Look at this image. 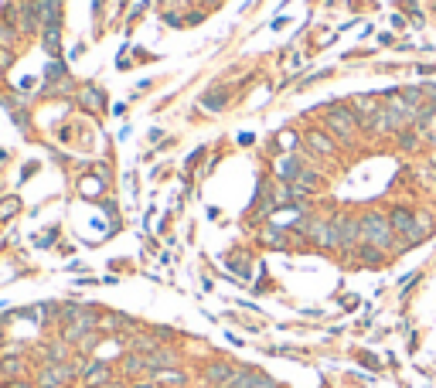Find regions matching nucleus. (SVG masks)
Instances as JSON below:
<instances>
[{"mask_svg": "<svg viewBox=\"0 0 436 388\" xmlns=\"http://www.w3.org/2000/svg\"><path fill=\"white\" fill-rule=\"evenodd\" d=\"M358 221H361V242L382 248V252H399V248H395V229H392L389 215L368 211V215H361Z\"/></svg>", "mask_w": 436, "mask_h": 388, "instance_id": "obj_1", "label": "nucleus"}, {"mask_svg": "<svg viewBox=\"0 0 436 388\" xmlns=\"http://www.w3.org/2000/svg\"><path fill=\"white\" fill-rule=\"evenodd\" d=\"M324 123H327V130L344 143H351L355 137H358V130H361L358 116H355V109L351 106H331L324 112Z\"/></svg>", "mask_w": 436, "mask_h": 388, "instance_id": "obj_2", "label": "nucleus"}, {"mask_svg": "<svg viewBox=\"0 0 436 388\" xmlns=\"http://www.w3.org/2000/svg\"><path fill=\"white\" fill-rule=\"evenodd\" d=\"M93 330H99V313L85 307V313H82V317H76V320H68V324L62 327V341L78 344L85 334H93Z\"/></svg>", "mask_w": 436, "mask_h": 388, "instance_id": "obj_3", "label": "nucleus"}, {"mask_svg": "<svg viewBox=\"0 0 436 388\" xmlns=\"http://www.w3.org/2000/svg\"><path fill=\"white\" fill-rule=\"evenodd\" d=\"M72 378H78V368L76 365H45L41 372H38V385L41 388H62V385H68Z\"/></svg>", "mask_w": 436, "mask_h": 388, "instance_id": "obj_4", "label": "nucleus"}, {"mask_svg": "<svg viewBox=\"0 0 436 388\" xmlns=\"http://www.w3.org/2000/svg\"><path fill=\"white\" fill-rule=\"evenodd\" d=\"M235 372H239V365H232V361H212V365H204L202 378L212 388H229V382L235 378Z\"/></svg>", "mask_w": 436, "mask_h": 388, "instance_id": "obj_5", "label": "nucleus"}, {"mask_svg": "<svg viewBox=\"0 0 436 388\" xmlns=\"http://www.w3.org/2000/svg\"><path fill=\"white\" fill-rule=\"evenodd\" d=\"M76 368H78V378H85L89 388H99V385H106V382H113V368H109L106 361H82Z\"/></svg>", "mask_w": 436, "mask_h": 388, "instance_id": "obj_6", "label": "nucleus"}, {"mask_svg": "<svg viewBox=\"0 0 436 388\" xmlns=\"http://www.w3.org/2000/svg\"><path fill=\"white\" fill-rule=\"evenodd\" d=\"M17 17H21V31H24V34H34L38 28H41V0L17 7Z\"/></svg>", "mask_w": 436, "mask_h": 388, "instance_id": "obj_7", "label": "nucleus"}, {"mask_svg": "<svg viewBox=\"0 0 436 388\" xmlns=\"http://www.w3.org/2000/svg\"><path fill=\"white\" fill-rule=\"evenodd\" d=\"M378 99H382V95H355V99H351V109H355V116H358V120H365V123H368V120H375V116L382 112Z\"/></svg>", "mask_w": 436, "mask_h": 388, "instance_id": "obj_8", "label": "nucleus"}, {"mask_svg": "<svg viewBox=\"0 0 436 388\" xmlns=\"http://www.w3.org/2000/svg\"><path fill=\"white\" fill-rule=\"evenodd\" d=\"M177 365V351H171V347H157V351H150L147 355V372H164V368H174Z\"/></svg>", "mask_w": 436, "mask_h": 388, "instance_id": "obj_9", "label": "nucleus"}, {"mask_svg": "<svg viewBox=\"0 0 436 388\" xmlns=\"http://www.w3.org/2000/svg\"><path fill=\"white\" fill-rule=\"evenodd\" d=\"M294 191H296V198H303V194H317L321 191V174L317 171H303L296 174V181H294Z\"/></svg>", "mask_w": 436, "mask_h": 388, "instance_id": "obj_10", "label": "nucleus"}, {"mask_svg": "<svg viewBox=\"0 0 436 388\" xmlns=\"http://www.w3.org/2000/svg\"><path fill=\"white\" fill-rule=\"evenodd\" d=\"M229 99H232V93H229L225 85H215V89H208V93L202 95V106L208 109V112H222V109L229 106Z\"/></svg>", "mask_w": 436, "mask_h": 388, "instance_id": "obj_11", "label": "nucleus"}, {"mask_svg": "<svg viewBox=\"0 0 436 388\" xmlns=\"http://www.w3.org/2000/svg\"><path fill=\"white\" fill-rule=\"evenodd\" d=\"M259 242L269 248H286L290 246V232L286 229H280V225H266L263 232H259Z\"/></svg>", "mask_w": 436, "mask_h": 388, "instance_id": "obj_12", "label": "nucleus"}, {"mask_svg": "<svg viewBox=\"0 0 436 388\" xmlns=\"http://www.w3.org/2000/svg\"><path fill=\"white\" fill-rule=\"evenodd\" d=\"M41 28H62V0H41Z\"/></svg>", "mask_w": 436, "mask_h": 388, "instance_id": "obj_13", "label": "nucleus"}, {"mask_svg": "<svg viewBox=\"0 0 436 388\" xmlns=\"http://www.w3.org/2000/svg\"><path fill=\"white\" fill-rule=\"evenodd\" d=\"M11 378H24L21 355H4V361H0V382H11Z\"/></svg>", "mask_w": 436, "mask_h": 388, "instance_id": "obj_14", "label": "nucleus"}, {"mask_svg": "<svg viewBox=\"0 0 436 388\" xmlns=\"http://www.w3.org/2000/svg\"><path fill=\"white\" fill-rule=\"evenodd\" d=\"M300 171H303L300 157H280V160H276V174H280V181H286V184H294Z\"/></svg>", "mask_w": 436, "mask_h": 388, "instance_id": "obj_15", "label": "nucleus"}, {"mask_svg": "<svg viewBox=\"0 0 436 388\" xmlns=\"http://www.w3.org/2000/svg\"><path fill=\"white\" fill-rule=\"evenodd\" d=\"M355 256H358V263L361 266H382L385 263V256H389V252H382V248H375V246H368V242H361L358 248H355Z\"/></svg>", "mask_w": 436, "mask_h": 388, "instance_id": "obj_16", "label": "nucleus"}, {"mask_svg": "<svg viewBox=\"0 0 436 388\" xmlns=\"http://www.w3.org/2000/svg\"><path fill=\"white\" fill-rule=\"evenodd\" d=\"M399 99H403V103L412 109L416 116H420L422 106H426V93H422V85H409V89H399Z\"/></svg>", "mask_w": 436, "mask_h": 388, "instance_id": "obj_17", "label": "nucleus"}, {"mask_svg": "<svg viewBox=\"0 0 436 388\" xmlns=\"http://www.w3.org/2000/svg\"><path fill=\"white\" fill-rule=\"evenodd\" d=\"M41 45L51 58L62 55V28H41Z\"/></svg>", "mask_w": 436, "mask_h": 388, "instance_id": "obj_18", "label": "nucleus"}, {"mask_svg": "<svg viewBox=\"0 0 436 388\" xmlns=\"http://www.w3.org/2000/svg\"><path fill=\"white\" fill-rule=\"evenodd\" d=\"M123 372L130 374V378H137V374H150V372H147V355L130 351V355L123 357Z\"/></svg>", "mask_w": 436, "mask_h": 388, "instance_id": "obj_19", "label": "nucleus"}, {"mask_svg": "<svg viewBox=\"0 0 436 388\" xmlns=\"http://www.w3.org/2000/svg\"><path fill=\"white\" fill-rule=\"evenodd\" d=\"M259 374H263L259 368H242V365H239V372H235V378L229 382V388H252L259 382Z\"/></svg>", "mask_w": 436, "mask_h": 388, "instance_id": "obj_20", "label": "nucleus"}, {"mask_svg": "<svg viewBox=\"0 0 436 388\" xmlns=\"http://www.w3.org/2000/svg\"><path fill=\"white\" fill-rule=\"evenodd\" d=\"M78 103L85 109H93V112H99V109L106 106V95L99 93V89H93V85H85V89L78 93Z\"/></svg>", "mask_w": 436, "mask_h": 388, "instance_id": "obj_21", "label": "nucleus"}, {"mask_svg": "<svg viewBox=\"0 0 436 388\" xmlns=\"http://www.w3.org/2000/svg\"><path fill=\"white\" fill-rule=\"evenodd\" d=\"M78 191H82V198H103L106 194V177H82Z\"/></svg>", "mask_w": 436, "mask_h": 388, "instance_id": "obj_22", "label": "nucleus"}, {"mask_svg": "<svg viewBox=\"0 0 436 388\" xmlns=\"http://www.w3.org/2000/svg\"><path fill=\"white\" fill-rule=\"evenodd\" d=\"M150 378H154V382H164V385H171V388H185V385H187V374H185V372H174V368L154 372Z\"/></svg>", "mask_w": 436, "mask_h": 388, "instance_id": "obj_23", "label": "nucleus"}, {"mask_svg": "<svg viewBox=\"0 0 436 388\" xmlns=\"http://www.w3.org/2000/svg\"><path fill=\"white\" fill-rule=\"evenodd\" d=\"M45 361L48 365H65L68 361V341H55L45 347Z\"/></svg>", "mask_w": 436, "mask_h": 388, "instance_id": "obj_24", "label": "nucleus"}, {"mask_svg": "<svg viewBox=\"0 0 436 388\" xmlns=\"http://www.w3.org/2000/svg\"><path fill=\"white\" fill-rule=\"evenodd\" d=\"M307 147L313 154H324V157H334V143L327 140L324 133H307Z\"/></svg>", "mask_w": 436, "mask_h": 388, "instance_id": "obj_25", "label": "nucleus"}, {"mask_svg": "<svg viewBox=\"0 0 436 388\" xmlns=\"http://www.w3.org/2000/svg\"><path fill=\"white\" fill-rule=\"evenodd\" d=\"M160 344L154 341V337H147V334H137V337H130V351H137V355H150V351H157Z\"/></svg>", "mask_w": 436, "mask_h": 388, "instance_id": "obj_26", "label": "nucleus"}, {"mask_svg": "<svg viewBox=\"0 0 436 388\" xmlns=\"http://www.w3.org/2000/svg\"><path fill=\"white\" fill-rule=\"evenodd\" d=\"M14 45H17V28L11 24V21H0V48L11 51Z\"/></svg>", "mask_w": 436, "mask_h": 388, "instance_id": "obj_27", "label": "nucleus"}, {"mask_svg": "<svg viewBox=\"0 0 436 388\" xmlns=\"http://www.w3.org/2000/svg\"><path fill=\"white\" fill-rule=\"evenodd\" d=\"M395 143H399V150H416V147H420V137H416L412 130H399V133H395Z\"/></svg>", "mask_w": 436, "mask_h": 388, "instance_id": "obj_28", "label": "nucleus"}, {"mask_svg": "<svg viewBox=\"0 0 436 388\" xmlns=\"http://www.w3.org/2000/svg\"><path fill=\"white\" fill-rule=\"evenodd\" d=\"M17 211H21V201H17V198H4V201H0V221L17 215Z\"/></svg>", "mask_w": 436, "mask_h": 388, "instance_id": "obj_29", "label": "nucleus"}, {"mask_svg": "<svg viewBox=\"0 0 436 388\" xmlns=\"http://www.w3.org/2000/svg\"><path fill=\"white\" fill-rule=\"evenodd\" d=\"M95 344H99V330H93V334H85V337L78 341V351H82V355H89V351L95 347Z\"/></svg>", "mask_w": 436, "mask_h": 388, "instance_id": "obj_30", "label": "nucleus"}, {"mask_svg": "<svg viewBox=\"0 0 436 388\" xmlns=\"http://www.w3.org/2000/svg\"><path fill=\"white\" fill-rule=\"evenodd\" d=\"M11 116H14V123L21 126V130H28V126H31V120H28V112H24V109H11Z\"/></svg>", "mask_w": 436, "mask_h": 388, "instance_id": "obj_31", "label": "nucleus"}, {"mask_svg": "<svg viewBox=\"0 0 436 388\" xmlns=\"http://www.w3.org/2000/svg\"><path fill=\"white\" fill-rule=\"evenodd\" d=\"M0 388H34V382H28V378H11V382H0Z\"/></svg>", "mask_w": 436, "mask_h": 388, "instance_id": "obj_32", "label": "nucleus"}, {"mask_svg": "<svg viewBox=\"0 0 436 388\" xmlns=\"http://www.w3.org/2000/svg\"><path fill=\"white\" fill-rule=\"evenodd\" d=\"M164 21H167L171 28H181V24H185V17H181V14H174V11H167V14H164Z\"/></svg>", "mask_w": 436, "mask_h": 388, "instance_id": "obj_33", "label": "nucleus"}, {"mask_svg": "<svg viewBox=\"0 0 436 388\" xmlns=\"http://www.w3.org/2000/svg\"><path fill=\"white\" fill-rule=\"evenodd\" d=\"M202 157H204V150H194V154L187 157V167H194V164H198V160H202Z\"/></svg>", "mask_w": 436, "mask_h": 388, "instance_id": "obj_34", "label": "nucleus"}, {"mask_svg": "<svg viewBox=\"0 0 436 388\" xmlns=\"http://www.w3.org/2000/svg\"><path fill=\"white\" fill-rule=\"evenodd\" d=\"M204 14H187V28H194V24H202Z\"/></svg>", "mask_w": 436, "mask_h": 388, "instance_id": "obj_35", "label": "nucleus"}, {"mask_svg": "<svg viewBox=\"0 0 436 388\" xmlns=\"http://www.w3.org/2000/svg\"><path fill=\"white\" fill-rule=\"evenodd\" d=\"M416 72H420V75H433V72H436V65H420Z\"/></svg>", "mask_w": 436, "mask_h": 388, "instance_id": "obj_36", "label": "nucleus"}, {"mask_svg": "<svg viewBox=\"0 0 436 388\" xmlns=\"http://www.w3.org/2000/svg\"><path fill=\"white\" fill-rule=\"evenodd\" d=\"M392 28H405V17L403 14H392Z\"/></svg>", "mask_w": 436, "mask_h": 388, "instance_id": "obj_37", "label": "nucleus"}, {"mask_svg": "<svg viewBox=\"0 0 436 388\" xmlns=\"http://www.w3.org/2000/svg\"><path fill=\"white\" fill-rule=\"evenodd\" d=\"M130 388H157V382L150 378V382H137V385H130Z\"/></svg>", "mask_w": 436, "mask_h": 388, "instance_id": "obj_38", "label": "nucleus"}, {"mask_svg": "<svg viewBox=\"0 0 436 388\" xmlns=\"http://www.w3.org/2000/svg\"><path fill=\"white\" fill-rule=\"evenodd\" d=\"M99 388H126L123 382H106V385H99Z\"/></svg>", "mask_w": 436, "mask_h": 388, "instance_id": "obj_39", "label": "nucleus"}, {"mask_svg": "<svg viewBox=\"0 0 436 388\" xmlns=\"http://www.w3.org/2000/svg\"><path fill=\"white\" fill-rule=\"evenodd\" d=\"M0 78H4V65H0Z\"/></svg>", "mask_w": 436, "mask_h": 388, "instance_id": "obj_40", "label": "nucleus"}]
</instances>
